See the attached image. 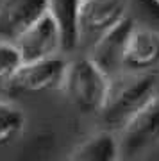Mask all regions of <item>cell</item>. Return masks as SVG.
Here are the masks:
<instances>
[{
	"instance_id": "5bb4252c",
	"label": "cell",
	"mask_w": 159,
	"mask_h": 161,
	"mask_svg": "<svg viewBox=\"0 0 159 161\" xmlns=\"http://www.w3.org/2000/svg\"><path fill=\"white\" fill-rule=\"evenodd\" d=\"M156 77H157V88H159V68L156 70Z\"/></svg>"
},
{
	"instance_id": "277c9868",
	"label": "cell",
	"mask_w": 159,
	"mask_h": 161,
	"mask_svg": "<svg viewBox=\"0 0 159 161\" xmlns=\"http://www.w3.org/2000/svg\"><path fill=\"white\" fill-rule=\"evenodd\" d=\"M68 68V56L59 54L52 58L23 61L18 68L16 75L13 77L9 90L20 93H47V92H61L64 75Z\"/></svg>"
},
{
	"instance_id": "9a60e30c",
	"label": "cell",
	"mask_w": 159,
	"mask_h": 161,
	"mask_svg": "<svg viewBox=\"0 0 159 161\" xmlns=\"http://www.w3.org/2000/svg\"><path fill=\"white\" fill-rule=\"evenodd\" d=\"M150 2H152V4H156V6L159 7V0H150Z\"/></svg>"
},
{
	"instance_id": "3957f363",
	"label": "cell",
	"mask_w": 159,
	"mask_h": 161,
	"mask_svg": "<svg viewBox=\"0 0 159 161\" xmlns=\"http://www.w3.org/2000/svg\"><path fill=\"white\" fill-rule=\"evenodd\" d=\"M120 145L123 159H136L159 145V93L120 127Z\"/></svg>"
},
{
	"instance_id": "4fadbf2b",
	"label": "cell",
	"mask_w": 159,
	"mask_h": 161,
	"mask_svg": "<svg viewBox=\"0 0 159 161\" xmlns=\"http://www.w3.org/2000/svg\"><path fill=\"white\" fill-rule=\"evenodd\" d=\"M23 64V56L14 41L0 40V90H9L13 77Z\"/></svg>"
},
{
	"instance_id": "ba28073f",
	"label": "cell",
	"mask_w": 159,
	"mask_h": 161,
	"mask_svg": "<svg viewBox=\"0 0 159 161\" xmlns=\"http://www.w3.org/2000/svg\"><path fill=\"white\" fill-rule=\"evenodd\" d=\"M136 18L134 16H125L122 22H118L114 27L106 31L102 36H98L86 50V54H90L111 77L120 74L123 66V52L125 45H127V38L131 34L132 27L136 25Z\"/></svg>"
},
{
	"instance_id": "6da1fadb",
	"label": "cell",
	"mask_w": 159,
	"mask_h": 161,
	"mask_svg": "<svg viewBox=\"0 0 159 161\" xmlns=\"http://www.w3.org/2000/svg\"><path fill=\"white\" fill-rule=\"evenodd\" d=\"M159 93L156 72L145 70H122L111 77L107 98L100 115L102 127L118 131L136 111Z\"/></svg>"
},
{
	"instance_id": "9c48e42d",
	"label": "cell",
	"mask_w": 159,
	"mask_h": 161,
	"mask_svg": "<svg viewBox=\"0 0 159 161\" xmlns=\"http://www.w3.org/2000/svg\"><path fill=\"white\" fill-rule=\"evenodd\" d=\"M125 70L156 72L159 68V31L136 22L123 52Z\"/></svg>"
},
{
	"instance_id": "8992f818",
	"label": "cell",
	"mask_w": 159,
	"mask_h": 161,
	"mask_svg": "<svg viewBox=\"0 0 159 161\" xmlns=\"http://www.w3.org/2000/svg\"><path fill=\"white\" fill-rule=\"evenodd\" d=\"M18 48L22 52L23 61L32 59L52 58L59 54H66L64 47V36L57 18L50 11L25 32L16 41Z\"/></svg>"
},
{
	"instance_id": "7a4b0ae2",
	"label": "cell",
	"mask_w": 159,
	"mask_h": 161,
	"mask_svg": "<svg viewBox=\"0 0 159 161\" xmlns=\"http://www.w3.org/2000/svg\"><path fill=\"white\" fill-rule=\"evenodd\" d=\"M109 86L111 75L90 54L79 50L68 58L61 93H64V97L79 111L98 116L106 104Z\"/></svg>"
},
{
	"instance_id": "8fae6325",
	"label": "cell",
	"mask_w": 159,
	"mask_h": 161,
	"mask_svg": "<svg viewBox=\"0 0 159 161\" xmlns=\"http://www.w3.org/2000/svg\"><path fill=\"white\" fill-rule=\"evenodd\" d=\"M82 0H50V13L57 18L66 52L79 50V7Z\"/></svg>"
},
{
	"instance_id": "5b68a950",
	"label": "cell",
	"mask_w": 159,
	"mask_h": 161,
	"mask_svg": "<svg viewBox=\"0 0 159 161\" xmlns=\"http://www.w3.org/2000/svg\"><path fill=\"white\" fill-rule=\"evenodd\" d=\"M125 16H129V0H82L79 7V50H86Z\"/></svg>"
},
{
	"instance_id": "30bf717a",
	"label": "cell",
	"mask_w": 159,
	"mask_h": 161,
	"mask_svg": "<svg viewBox=\"0 0 159 161\" xmlns=\"http://www.w3.org/2000/svg\"><path fill=\"white\" fill-rule=\"evenodd\" d=\"M68 161H123L118 132L100 127L74 147Z\"/></svg>"
},
{
	"instance_id": "7c38bea8",
	"label": "cell",
	"mask_w": 159,
	"mask_h": 161,
	"mask_svg": "<svg viewBox=\"0 0 159 161\" xmlns=\"http://www.w3.org/2000/svg\"><path fill=\"white\" fill-rule=\"evenodd\" d=\"M29 125V115L14 100L0 97V147L18 140Z\"/></svg>"
},
{
	"instance_id": "52a82bcc",
	"label": "cell",
	"mask_w": 159,
	"mask_h": 161,
	"mask_svg": "<svg viewBox=\"0 0 159 161\" xmlns=\"http://www.w3.org/2000/svg\"><path fill=\"white\" fill-rule=\"evenodd\" d=\"M50 11V0H0V40L16 43Z\"/></svg>"
}]
</instances>
